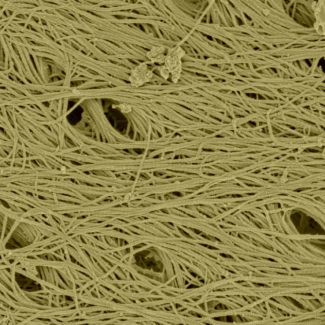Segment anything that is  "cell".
I'll return each mask as SVG.
<instances>
[{
  "mask_svg": "<svg viewBox=\"0 0 325 325\" xmlns=\"http://www.w3.org/2000/svg\"><path fill=\"white\" fill-rule=\"evenodd\" d=\"M152 76V72L148 69L146 64H141L132 72L130 81L132 86H139L144 83L149 82Z\"/></svg>",
  "mask_w": 325,
  "mask_h": 325,
  "instance_id": "6da1fadb",
  "label": "cell"
},
{
  "mask_svg": "<svg viewBox=\"0 0 325 325\" xmlns=\"http://www.w3.org/2000/svg\"><path fill=\"white\" fill-rule=\"evenodd\" d=\"M163 50L164 49L161 47L153 48L148 53L149 58L153 61H158L162 59L163 55H161V53L163 52Z\"/></svg>",
  "mask_w": 325,
  "mask_h": 325,
  "instance_id": "7a4b0ae2",
  "label": "cell"
},
{
  "mask_svg": "<svg viewBox=\"0 0 325 325\" xmlns=\"http://www.w3.org/2000/svg\"><path fill=\"white\" fill-rule=\"evenodd\" d=\"M119 107L120 109H121V111L123 112V113H129V112L131 111L132 110V108L131 107H130V105L125 104V103H123V104L120 105Z\"/></svg>",
  "mask_w": 325,
  "mask_h": 325,
  "instance_id": "3957f363",
  "label": "cell"
}]
</instances>
